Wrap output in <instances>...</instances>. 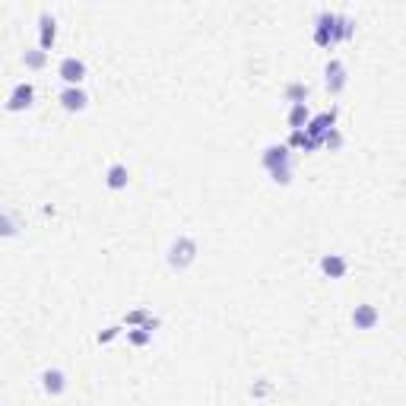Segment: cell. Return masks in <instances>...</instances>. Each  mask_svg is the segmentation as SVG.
<instances>
[{"mask_svg":"<svg viewBox=\"0 0 406 406\" xmlns=\"http://www.w3.org/2000/svg\"><path fill=\"white\" fill-rule=\"evenodd\" d=\"M353 35H356V26H353V19L343 16V13L324 10L314 23V45H321V48H334V45H340V42H349Z\"/></svg>","mask_w":406,"mask_h":406,"instance_id":"1","label":"cell"},{"mask_svg":"<svg viewBox=\"0 0 406 406\" xmlns=\"http://www.w3.org/2000/svg\"><path fill=\"white\" fill-rule=\"evenodd\" d=\"M260 165L267 168L273 185H289L292 181V150L289 146H267L260 155Z\"/></svg>","mask_w":406,"mask_h":406,"instance_id":"2","label":"cell"},{"mask_svg":"<svg viewBox=\"0 0 406 406\" xmlns=\"http://www.w3.org/2000/svg\"><path fill=\"white\" fill-rule=\"evenodd\" d=\"M194 260H197V238L181 232L178 238L172 241V248H168V267H172L175 273H185Z\"/></svg>","mask_w":406,"mask_h":406,"instance_id":"3","label":"cell"},{"mask_svg":"<svg viewBox=\"0 0 406 406\" xmlns=\"http://www.w3.org/2000/svg\"><path fill=\"white\" fill-rule=\"evenodd\" d=\"M32 105H35V83L19 79V83L10 89V96H6V111L19 114V111H29Z\"/></svg>","mask_w":406,"mask_h":406,"instance_id":"4","label":"cell"},{"mask_svg":"<svg viewBox=\"0 0 406 406\" xmlns=\"http://www.w3.org/2000/svg\"><path fill=\"white\" fill-rule=\"evenodd\" d=\"M304 133H308L311 140H314L317 146L324 143V137H327L330 131H336V108H330V111H321V114H314V118L308 121V124L302 127Z\"/></svg>","mask_w":406,"mask_h":406,"instance_id":"5","label":"cell"},{"mask_svg":"<svg viewBox=\"0 0 406 406\" xmlns=\"http://www.w3.org/2000/svg\"><path fill=\"white\" fill-rule=\"evenodd\" d=\"M23 229H26L23 213L16 207H10V203H0V238H16V235H23Z\"/></svg>","mask_w":406,"mask_h":406,"instance_id":"6","label":"cell"},{"mask_svg":"<svg viewBox=\"0 0 406 406\" xmlns=\"http://www.w3.org/2000/svg\"><path fill=\"white\" fill-rule=\"evenodd\" d=\"M324 86H327V92H330V96H340V92L349 86L346 64H343L340 57H334L327 67H324Z\"/></svg>","mask_w":406,"mask_h":406,"instance_id":"7","label":"cell"},{"mask_svg":"<svg viewBox=\"0 0 406 406\" xmlns=\"http://www.w3.org/2000/svg\"><path fill=\"white\" fill-rule=\"evenodd\" d=\"M57 77L64 79V86H83V79H86V60L83 57H64L57 64Z\"/></svg>","mask_w":406,"mask_h":406,"instance_id":"8","label":"cell"},{"mask_svg":"<svg viewBox=\"0 0 406 406\" xmlns=\"http://www.w3.org/2000/svg\"><path fill=\"white\" fill-rule=\"evenodd\" d=\"M57 102H60V108H64V111L77 114V111H86V108H89V92H86L83 86H64V89H60V96H57Z\"/></svg>","mask_w":406,"mask_h":406,"instance_id":"9","label":"cell"},{"mask_svg":"<svg viewBox=\"0 0 406 406\" xmlns=\"http://www.w3.org/2000/svg\"><path fill=\"white\" fill-rule=\"evenodd\" d=\"M54 42H57V19L45 10L42 16H38V48H42L45 54H51Z\"/></svg>","mask_w":406,"mask_h":406,"instance_id":"10","label":"cell"},{"mask_svg":"<svg viewBox=\"0 0 406 406\" xmlns=\"http://www.w3.org/2000/svg\"><path fill=\"white\" fill-rule=\"evenodd\" d=\"M42 390L48 397H64L67 394V371L64 368H45L42 371Z\"/></svg>","mask_w":406,"mask_h":406,"instance_id":"11","label":"cell"},{"mask_svg":"<svg viewBox=\"0 0 406 406\" xmlns=\"http://www.w3.org/2000/svg\"><path fill=\"white\" fill-rule=\"evenodd\" d=\"M127 185H131V168L124 162H111L105 168V187L118 194V191H127Z\"/></svg>","mask_w":406,"mask_h":406,"instance_id":"12","label":"cell"},{"mask_svg":"<svg viewBox=\"0 0 406 406\" xmlns=\"http://www.w3.org/2000/svg\"><path fill=\"white\" fill-rule=\"evenodd\" d=\"M378 321H381V314H378L375 304H368V302L356 304V311H353V327L356 330H375Z\"/></svg>","mask_w":406,"mask_h":406,"instance_id":"13","label":"cell"},{"mask_svg":"<svg viewBox=\"0 0 406 406\" xmlns=\"http://www.w3.org/2000/svg\"><path fill=\"white\" fill-rule=\"evenodd\" d=\"M321 273L327 280H343L349 273V260L343 254H324L321 257Z\"/></svg>","mask_w":406,"mask_h":406,"instance_id":"14","label":"cell"},{"mask_svg":"<svg viewBox=\"0 0 406 406\" xmlns=\"http://www.w3.org/2000/svg\"><path fill=\"white\" fill-rule=\"evenodd\" d=\"M124 324H127V327H143V330H150V334H153V330L159 327L162 321H159V317H153V314H150V308H133L131 314L124 317Z\"/></svg>","mask_w":406,"mask_h":406,"instance_id":"15","label":"cell"},{"mask_svg":"<svg viewBox=\"0 0 406 406\" xmlns=\"http://www.w3.org/2000/svg\"><path fill=\"white\" fill-rule=\"evenodd\" d=\"M282 96H286L289 105H308L311 86H308V83H302V79H292V83H286V89H282Z\"/></svg>","mask_w":406,"mask_h":406,"instance_id":"16","label":"cell"},{"mask_svg":"<svg viewBox=\"0 0 406 406\" xmlns=\"http://www.w3.org/2000/svg\"><path fill=\"white\" fill-rule=\"evenodd\" d=\"M286 121H289V131H302L304 124L311 121V111H308V105H289V114H286Z\"/></svg>","mask_w":406,"mask_h":406,"instance_id":"17","label":"cell"},{"mask_svg":"<svg viewBox=\"0 0 406 406\" xmlns=\"http://www.w3.org/2000/svg\"><path fill=\"white\" fill-rule=\"evenodd\" d=\"M286 146H289V150H308V153L321 150V146H317L304 131H292V133H289V143H286Z\"/></svg>","mask_w":406,"mask_h":406,"instance_id":"18","label":"cell"},{"mask_svg":"<svg viewBox=\"0 0 406 406\" xmlns=\"http://www.w3.org/2000/svg\"><path fill=\"white\" fill-rule=\"evenodd\" d=\"M23 64L29 67V70H45V67H48V54L42 48H29V51H23Z\"/></svg>","mask_w":406,"mask_h":406,"instance_id":"19","label":"cell"},{"mask_svg":"<svg viewBox=\"0 0 406 406\" xmlns=\"http://www.w3.org/2000/svg\"><path fill=\"white\" fill-rule=\"evenodd\" d=\"M127 340H131L133 346H146V343H153V334L150 330H143V327H131L127 330Z\"/></svg>","mask_w":406,"mask_h":406,"instance_id":"20","label":"cell"},{"mask_svg":"<svg viewBox=\"0 0 406 406\" xmlns=\"http://www.w3.org/2000/svg\"><path fill=\"white\" fill-rule=\"evenodd\" d=\"M270 390H273V384H270L267 378H260V381H257L254 388H251V397H267Z\"/></svg>","mask_w":406,"mask_h":406,"instance_id":"21","label":"cell"},{"mask_svg":"<svg viewBox=\"0 0 406 406\" xmlns=\"http://www.w3.org/2000/svg\"><path fill=\"white\" fill-rule=\"evenodd\" d=\"M118 334H121V327H105V334H99L96 343H99V346H105V343H111Z\"/></svg>","mask_w":406,"mask_h":406,"instance_id":"22","label":"cell"}]
</instances>
